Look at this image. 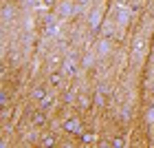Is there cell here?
Instances as JSON below:
<instances>
[{
  "mask_svg": "<svg viewBox=\"0 0 154 148\" xmlns=\"http://www.w3.org/2000/svg\"><path fill=\"white\" fill-rule=\"evenodd\" d=\"M29 124L31 126H35V128H42V126H46V111H33L31 115H29Z\"/></svg>",
  "mask_w": 154,
  "mask_h": 148,
  "instance_id": "1",
  "label": "cell"
},
{
  "mask_svg": "<svg viewBox=\"0 0 154 148\" xmlns=\"http://www.w3.org/2000/svg\"><path fill=\"white\" fill-rule=\"evenodd\" d=\"M64 130H66V133H79V130H82V122H79L77 117L66 119V122H64Z\"/></svg>",
  "mask_w": 154,
  "mask_h": 148,
  "instance_id": "2",
  "label": "cell"
},
{
  "mask_svg": "<svg viewBox=\"0 0 154 148\" xmlns=\"http://www.w3.org/2000/svg\"><path fill=\"white\" fill-rule=\"evenodd\" d=\"M62 82H64V75H62L57 69H51V73H48V84H51V86H62Z\"/></svg>",
  "mask_w": 154,
  "mask_h": 148,
  "instance_id": "3",
  "label": "cell"
},
{
  "mask_svg": "<svg viewBox=\"0 0 154 148\" xmlns=\"http://www.w3.org/2000/svg\"><path fill=\"white\" fill-rule=\"evenodd\" d=\"M44 97H46V88L42 86V84H38V86L31 88V100H33V102H42Z\"/></svg>",
  "mask_w": 154,
  "mask_h": 148,
  "instance_id": "4",
  "label": "cell"
},
{
  "mask_svg": "<svg viewBox=\"0 0 154 148\" xmlns=\"http://www.w3.org/2000/svg\"><path fill=\"white\" fill-rule=\"evenodd\" d=\"M53 102H55L53 97H51V95H46L44 100L40 102V108H42V111H48V108H53Z\"/></svg>",
  "mask_w": 154,
  "mask_h": 148,
  "instance_id": "5",
  "label": "cell"
},
{
  "mask_svg": "<svg viewBox=\"0 0 154 148\" xmlns=\"http://www.w3.org/2000/svg\"><path fill=\"white\" fill-rule=\"evenodd\" d=\"M55 144H57L55 135H44V139H40V146H55Z\"/></svg>",
  "mask_w": 154,
  "mask_h": 148,
  "instance_id": "6",
  "label": "cell"
},
{
  "mask_svg": "<svg viewBox=\"0 0 154 148\" xmlns=\"http://www.w3.org/2000/svg\"><path fill=\"white\" fill-rule=\"evenodd\" d=\"M48 64H51V69H57L60 64H62V55H51V58H48Z\"/></svg>",
  "mask_w": 154,
  "mask_h": 148,
  "instance_id": "7",
  "label": "cell"
},
{
  "mask_svg": "<svg viewBox=\"0 0 154 148\" xmlns=\"http://www.w3.org/2000/svg\"><path fill=\"white\" fill-rule=\"evenodd\" d=\"M95 133H82V144H93L95 142Z\"/></svg>",
  "mask_w": 154,
  "mask_h": 148,
  "instance_id": "8",
  "label": "cell"
},
{
  "mask_svg": "<svg viewBox=\"0 0 154 148\" xmlns=\"http://www.w3.org/2000/svg\"><path fill=\"white\" fill-rule=\"evenodd\" d=\"M110 146H115V148H119V146H125V139L121 137V135H117L112 142H110Z\"/></svg>",
  "mask_w": 154,
  "mask_h": 148,
  "instance_id": "9",
  "label": "cell"
},
{
  "mask_svg": "<svg viewBox=\"0 0 154 148\" xmlns=\"http://www.w3.org/2000/svg\"><path fill=\"white\" fill-rule=\"evenodd\" d=\"M77 102H79V106H82V108H88V106H90V97L79 95V97H77Z\"/></svg>",
  "mask_w": 154,
  "mask_h": 148,
  "instance_id": "10",
  "label": "cell"
},
{
  "mask_svg": "<svg viewBox=\"0 0 154 148\" xmlns=\"http://www.w3.org/2000/svg\"><path fill=\"white\" fill-rule=\"evenodd\" d=\"M64 66H66V73H68V75H73V73H75V62H73V60H68Z\"/></svg>",
  "mask_w": 154,
  "mask_h": 148,
  "instance_id": "11",
  "label": "cell"
},
{
  "mask_svg": "<svg viewBox=\"0 0 154 148\" xmlns=\"http://www.w3.org/2000/svg\"><path fill=\"white\" fill-rule=\"evenodd\" d=\"M0 106H9V93H2V95H0Z\"/></svg>",
  "mask_w": 154,
  "mask_h": 148,
  "instance_id": "12",
  "label": "cell"
},
{
  "mask_svg": "<svg viewBox=\"0 0 154 148\" xmlns=\"http://www.w3.org/2000/svg\"><path fill=\"white\" fill-rule=\"evenodd\" d=\"M148 122H154V106H152L150 113H148Z\"/></svg>",
  "mask_w": 154,
  "mask_h": 148,
  "instance_id": "13",
  "label": "cell"
},
{
  "mask_svg": "<svg viewBox=\"0 0 154 148\" xmlns=\"http://www.w3.org/2000/svg\"><path fill=\"white\" fill-rule=\"evenodd\" d=\"M44 5H46V7H53V5H55V0H44Z\"/></svg>",
  "mask_w": 154,
  "mask_h": 148,
  "instance_id": "14",
  "label": "cell"
},
{
  "mask_svg": "<svg viewBox=\"0 0 154 148\" xmlns=\"http://www.w3.org/2000/svg\"><path fill=\"white\" fill-rule=\"evenodd\" d=\"M79 2H84V0H79Z\"/></svg>",
  "mask_w": 154,
  "mask_h": 148,
  "instance_id": "15",
  "label": "cell"
}]
</instances>
